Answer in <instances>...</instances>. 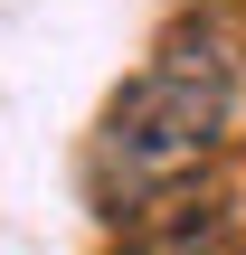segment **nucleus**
<instances>
[{"instance_id":"1","label":"nucleus","mask_w":246,"mask_h":255,"mask_svg":"<svg viewBox=\"0 0 246 255\" xmlns=\"http://www.w3.org/2000/svg\"><path fill=\"white\" fill-rule=\"evenodd\" d=\"M228 114H237V66L218 38L180 28L95 123V151H85V180L104 199V218H142L161 208L171 189H190L218 142H228Z\"/></svg>"},{"instance_id":"2","label":"nucleus","mask_w":246,"mask_h":255,"mask_svg":"<svg viewBox=\"0 0 246 255\" xmlns=\"http://www.w3.org/2000/svg\"><path fill=\"white\" fill-rule=\"evenodd\" d=\"M114 255H228V227L218 218H171V227H133Z\"/></svg>"}]
</instances>
